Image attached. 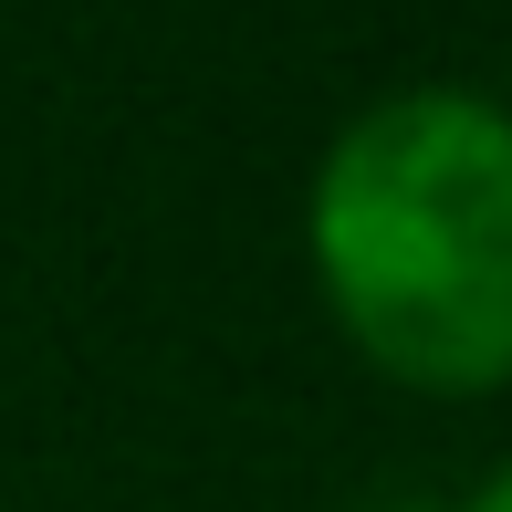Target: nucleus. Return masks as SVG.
Wrapping results in <instances>:
<instances>
[{
	"instance_id": "obj_1",
	"label": "nucleus",
	"mask_w": 512,
	"mask_h": 512,
	"mask_svg": "<svg viewBox=\"0 0 512 512\" xmlns=\"http://www.w3.org/2000/svg\"><path fill=\"white\" fill-rule=\"evenodd\" d=\"M324 304L387 377L481 398L512 377V115L450 84L366 105L314 168Z\"/></svg>"
},
{
	"instance_id": "obj_2",
	"label": "nucleus",
	"mask_w": 512,
	"mask_h": 512,
	"mask_svg": "<svg viewBox=\"0 0 512 512\" xmlns=\"http://www.w3.org/2000/svg\"><path fill=\"white\" fill-rule=\"evenodd\" d=\"M471 512H512V471H492V481H481V492H471Z\"/></svg>"
}]
</instances>
